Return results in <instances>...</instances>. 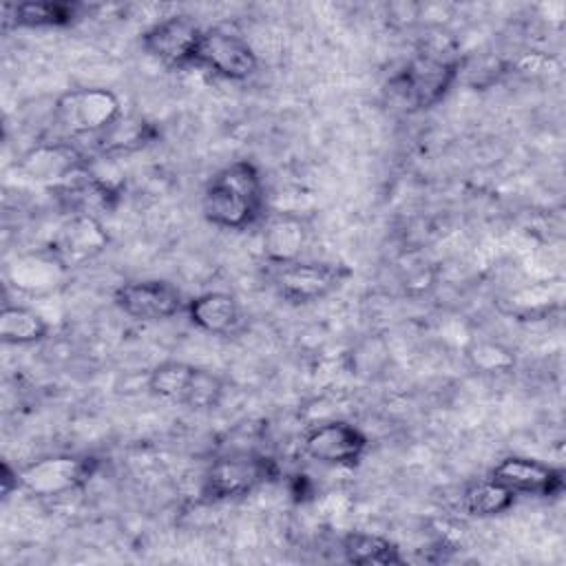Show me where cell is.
I'll list each match as a JSON object with an SVG mask.
<instances>
[{"label": "cell", "instance_id": "cell-1", "mask_svg": "<svg viewBox=\"0 0 566 566\" xmlns=\"http://www.w3.org/2000/svg\"><path fill=\"white\" fill-rule=\"evenodd\" d=\"M265 210V184L250 159H237L217 170L201 195V212L221 230H248Z\"/></svg>", "mask_w": 566, "mask_h": 566}, {"label": "cell", "instance_id": "cell-19", "mask_svg": "<svg viewBox=\"0 0 566 566\" xmlns=\"http://www.w3.org/2000/svg\"><path fill=\"white\" fill-rule=\"evenodd\" d=\"M49 334L46 318L27 305H4L0 312V340L7 345H33Z\"/></svg>", "mask_w": 566, "mask_h": 566}, {"label": "cell", "instance_id": "cell-4", "mask_svg": "<svg viewBox=\"0 0 566 566\" xmlns=\"http://www.w3.org/2000/svg\"><path fill=\"white\" fill-rule=\"evenodd\" d=\"M148 389L166 402L181 405L192 411H206L221 402L226 382L206 367L184 360H164L150 369Z\"/></svg>", "mask_w": 566, "mask_h": 566}, {"label": "cell", "instance_id": "cell-18", "mask_svg": "<svg viewBox=\"0 0 566 566\" xmlns=\"http://www.w3.org/2000/svg\"><path fill=\"white\" fill-rule=\"evenodd\" d=\"M515 497H517L515 493H511L504 484H500L489 475V478L469 482L462 489L460 506L471 517H495L506 513L515 504Z\"/></svg>", "mask_w": 566, "mask_h": 566}, {"label": "cell", "instance_id": "cell-8", "mask_svg": "<svg viewBox=\"0 0 566 566\" xmlns=\"http://www.w3.org/2000/svg\"><path fill=\"white\" fill-rule=\"evenodd\" d=\"M203 29L190 15H170L142 33L144 51L170 71L197 69Z\"/></svg>", "mask_w": 566, "mask_h": 566}, {"label": "cell", "instance_id": "cell-20", "mask_svg": "<svg viewBox=\"0 0 566 566\" xmlns=\"http://www.w3.org/2000/svg\"><path fill=\"white\" fill-rule=\"evenodd\" d=\"M0 486H2V497H9L13 491L20 489L18 469H11L9 462H2V469H0Z\"/></svg>", "mask_w": 566, "mask_h": 566}, {"label": "cell", "instance_id": "cell-7", "mask_svg": "<svg viewBox=\"0 0 566 566\" xmlns=\"http://www.w3.org/2000/svg\"><path fill=\"white\" fill-rule=\"evenodd\" d=\"M347 276L349 268L340 263L296 259L283 265H274L272 285L283 301L292 305H307L336 292Z\"/></svg>", "mask_w": 566, "mask_h": 566}, {"label": "cell", "instance_id": "cell-2", "mask_svg": "<svg viewBox=\"0 0 566 566\" xmlns=\"http://www.w3.org/2000/svg\"><path fill=\"white\" fill-rule=\"evenodd\" d=\"M455 49L427 42L394 77V91L409 111H427L444 99L460 73Z\"/></svg>", "mask_w": 566, "mask_h": 566}, {"label": "cell", "instance_id": "cell-16", "mask_svg": "<svg viewBox=\"0 0 566 566\" xmlns=\"http://www.w3.org/2000/svg\"><path fill=\"white\" fill-rule=\"evenodd\" d=\"M307 241V230L301 217L279 214L272 217L263 230V256L272 265H283L301 259Z\"/></svg>", "mask_w": 566, "mask_h": 566}, {"label": "cell", "instance_id": "cell-14", "mask_svg": "<svg viewBox=\"0 0 566 566\" xmlns=\"http://www.w3.org/2000/svg\"><path fill=\"white\" fill-rule=\"evenodd\" d=\"M188 321L208 334L226 336L232 334L241 323V305L228 292H203L186 303Z\"/></svg>", "mask_w": 566, "mask_h": 566}, {"label": "cell", "instance_id": "cell-11", "mask_svg": "<svg viewBox=\"0 0 566 566\" xmlns=\"http://www.w3.org/2000/svg\"><path fill=\"white\" fill-rule=\"evenodd\" d=\"M108 245V232L95 214H71L49 241V259L60 270H75L97 259Z\"/></svg>", "mask_w": 566, "mask_h": 566}, {"label": "cell", "instance_id": "cell-6", "mask_svg": "<svg viewBox=\"0 0 566 566\" xmlns=\"http://www.w3.org/2000/svg\"><path fill=\"white\" fill-rule=\"evenodd\" d=\"M279 469L276 462L268 455L259 453H230L212 460L208 467L203 482H201V495L208 502H226L237 500L261 484L276 478Z\"/></svg>", "mask_w": 566, "mask_h": 566}, {"label": "cell", "instance_id": "cell-12", "mask_svg": "<svg viewBox=\"0 0 566 566\" xmlns=\"http://www.w3.org/2000/svg\"><path fill=\"white\" fill-rule=\"evenodd\" d=\"M301 444L312 460L338 469L356 467L369 447L367 436L347 420H325L312 424L303 433Z\"/></svg>", "mask_w": 566, "mask_h": 566}, {"label": "cell", "instance_id": "cell-17", "mask_svg": "<svg viewBox=\"0 0 566 566\" xmlns=\"http://www.w3.org/2000/svg\"><path fill=\"white\" fill-rule=\"evenodd\" d=\"M340 551L345 562L356 566H400L407 562L396 542L365 531L347 533L340 542Z\"/></svg>", "mask_w": 566, "mask_h": 566}, {"label": "cell", "instance_id": "cell-15", "mask_svg": "<svg viewBox=\"0 0 566 566\" xmlns=\"http://www.w3.org/2000/svg\"><path fill=\"white\" fill-rule=\"evenodd\" d=\"M2 24L9 29L22 27V29H57L69 27L80 15V4L75 2H20V4H7L2 9Z\"/></svg>", "mask_w": 566, "mask_h": 566}, {"label": "cell", "instance_id": "cell-5", "mask_svg": "<svg viewBox=\"0 0 566 566\" xmlns=\"http://www.w3.org/2000/svg\"><path fill=\"white\" fill-rule=\"evenodd\" d=\"M97 471L99 458L91 453H55L18 469V482L33 497H60L88 484Z\"/></svg>", "mask_w": 566, "mask_h": 566}, {"label": "cell", "instance_id": "cell-13", "mask_svg": "<svg viewBox=\"0 0 566 566\" xmlns=\"http://www.w3.org/2000/svg\"><path fill=\"white\" fill-rule=\"evenodd\" d=\"M515 495L557 497L564 491V471L528 455H506L489 473Z\"/></svg>", "mask_w": 566, "mask_h": 566}, {"label": "cell", "instance_id": "cell-10", "mask_svg": "<svg viewBox=\"0 0 566 566\" xmlns=\"http://www.w3.org/2000/svg\"><path fill=\"white\" fill-rule=\"evenodd\" d=\"M115 305L133 321L159 323L186 312L181 290L164 279H139L122 283L113 294Z\"/></svg>", "mask_w": 566, "mask_h": 566}, {"label": "cell", "instance_id": "cell-3", "mask_svg": "<svg viewBox=\"0 0 566 566\" xmlns=\"http://www.w3.org/2000/svg\"><path fill=\"white\" fill-rule=\"evenodd\" d=\"M122 119L124 115L117 93L104 86L64 91L53 104V124L62 133L64 142L80 137L99 139Z\"/></svg>", "mask_w": 566, "mask_h": 566}, {"label": "cell", "instance_id": "cell-9", "mask_svg": "<svg viewBox=\"0 0 566 566\" xmlns=\"http://www.w3.org/2000/svg\"><path fill=\"white\" fill-rule=\"evenodd\" d=\"M256 66L259 57L245 38L226 27L203 29L197 69L228 82H243L256 73Z\"/></svg>", "mask_w": 566, "mask_h": 566}]
</instances>
